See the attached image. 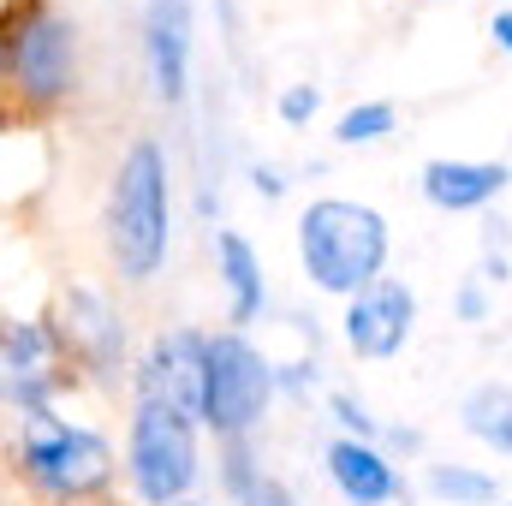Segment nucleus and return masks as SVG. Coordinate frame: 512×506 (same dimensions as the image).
Wrapping results in <instances>:
<instances>
[{"label":"nucleus","mask_w":512,"mask_h":506,"mask_svg":"<svg viewBox=\"0 0 512 506\" xmlns=\"http://www.w3.org/2000/svg\"><path fill=\"white\" fill-rule=\"evenodd\" d=\"M411 334H417V292L399 274L340 304V346L358 364H393L411 346Z\"/></svg>","instance_id":"9d476101"},{"label":"nucleus","mask_w":512,"mask_h":506,"mask_svg":"<svg viewBox=\"0 0 512 506\" xmlns=\"http://www.w3.org/2000/svg\"><path fill=\"white\" fill-rule=\"evenodd\" d=\"M209 429L161 399H126V501L131 506H179L197 501L209 471Z\"/></svg>","instance_id":"39448f33"},{"label":"nucleus","mask_w":512,"mask_h":506,"mask_svg":"<svg viewBox=\"0 0 512 506\" xmlns=\"http://www.w3.org/2000/svg\"><path fill=\"white\" fill-rule=\"evenodd\" d=\"M316 114H322V84H310V78L280 84V96H274V120H280V126L310 131L316 126Z\"/></svg>","instance_id":"aec40b11"},{"label":"nucleus","mask_w":512,"mask_h":506,"mask_svg":"<svg viewBox=\"0 0 512 506\" xmlns=\"http://www.w3.org/2000/svg\"><path fill=\"white\" fill-rule=\"evenodd\" d=\"M423 495L435 506H501V477L489 465H465V459H429L423 465Z\"/></svg>","instance_id":"2eb2a0df"},{"label":"nucleus","mask_w":512,"mask_h":506,"mask_svg":"<svg viewBox=\"0 0 512 506\" xmlns=\"http://www.w3.org/2000/svg\"><path fill=\"white\" fill-rule=\"evenodd\" d=\"M459 429H465L477 447L512 459V381H477V387L459 399Z\"/></svg>","instance_id":"dca6fc26"},{"label":"nucleus","mask_w":512,"mask_h":506,"mask_svg":"<svg viewBox=\"0 0 512 506\" xmlns=\"http://www.w3.org/2000/svg\"><path fill=\"white\" fill-rule=\"evenodd\" d=\"M245 506H298V495H292L280 477H262V483H256V495Z\"/></svg>","instance_id":"a878e982"},{"label":"nucleus","mask_w":512,"mask_h":506,"mask_svg":"<svg viewBox=\"0 0 512 506\" xmlns=\"http://www.w3.org/2000/svg\"><path fill=\"white\" fill-rule=\"evenodd\" d=\"M280 399L274 358L239 328H209V376H203V429L209 441H256Z\"/></svg>","instance_id":"423d86ee"},{"label":"nucleus","mask_w":512,"mask_h":506,"mask_svg":"<svg viewBox=\"0 0 512 506\" xmlns=\"http://www.w3.org/2000/svg\"><path fill=\"white\" fill-rule=\"evenodd\" d=\"M512 185L507 161H477V155H429L417 167V191L441 215H489Z\"/></svg>","instance_id":"f8f14e48"},{"label":"nucleus","mask_w":512,"mask_h":506,"mask_svg":"<svg viewBox=\"0 0 512 506\" xmlns=\"http://www.w3.org/2000/svg\"><path fill=\"white\" fill-rule=\"evenodd\" d=\"M209 256H215V286H221V328L251 334L268 316V268L262 251L239 227H215L209 233Z\"/></svg>","instance_id":"ddd939ff"},{"label":"nucleus","mask_w":512,"mask_h":506,"mask_svg":"<svg viewBox=\"0 0 512 506\" xmlns=\"http://www.w3.org/2000/svg\"><path fill=\"white\" fill-rule=\"evenodd\" d=\"M501 506H512V495H507V501H501Z\"/></svg>","instance_id":"2f4dec72"},{"label":"nucleus","mask_w":512,"mask_h":506,"mask_svg":"<svg viewBox=\"0 0 512 506\" xmlns=\"http://www.w3.org/2000/svg\"><path fill=\"white\" fill-rule=\"evenodd\" d=\"M191 48H197V12L191 0H143L137 12V60L155 108H185L191 102Z\"/></svg>","instance_id":"1a4fd4ad"},{"label":"nucleus","mask_w":512,"mask_h":506,"mask_svg":"<svg viewBox=\"0 0 512 506\" xmlns=\"http://www.w3.org/2000/svg\"><path fill=\"white\" fill-rule=\"evenodd\" d=\"M66 340L54 316H12L0 334V381L6 376H42V370H66Z\"/></svg>","instance_id":"4468645a"},{"label":"nucleus","mask_w":512,"mask_h":506,"mask_svg":"<svg viewBox=\"0 0 512 506\" xmlns=\"http://www.w3.org/2000/svg\"><path fill=\"white\" fill-rule=\"evenodd\" d=\"M322 477L346 506H399L405 501V471L382 441H352V435H328L322 447Z\"/></svg>","instance_id":"9b49d317"},{"label":"nucleus","mask_w":512,"mask_h":506,"mask_svg":"<svg viewBox=\"0 0 512 506\" xmlns=\"http://www.w3.org/2000/svg\"><path fill=\"white\" fill-rule=\"evenodd\" d=\"M48 316L60 322L66 358H72V370L84 376V387H96V393L131 387V370H137L131 316L108 286H96V280H66Z\"/></svg>","instance_id":"0eeeda50"},{"label":"nucleus","mask_w":512,"mask_h":506,"mask_svg":"<svg viewBox=\"0 0 512 506\" xmlns=\"http://www.w3.org/2000/svg\"><path fill=\"white\" fill-rule=\"evenodd\" d=\"M328 423H334V435H352V441H382V429H387L352 387H328Z\"/></svg>","instance_id":"6ab92c4d"},{"label":"nucleus","mask_w":512,"mask_h":506,"mask_svg":"<svg viewBox=\"0 0 512 506\" xmlns=\"http://www.w3.org/2000/svg\"><path fill=\"white\" fill-rule=\"evenodd\" d=\"M251 191L262 203H280L286 191H292V179H286V167H274V161H256L251 167Z\"/></svg>","instance_id":"b1692460"},{"label":"nucleus","mask_w":512,"mask_h":506,"mask_svg":"<svg viewBox=\"0 0 512 506\" xmlns=\"http://www.w3.org/2000/svg\"><path fill=\"white\" fill-rule=\"evenodd\" d=\"M477 280H483V286H507V280H512V256L483 251V256H477Z\"/></svg>","instance_id":"393cba45"},{"label":"nucleus","mask_w":512,"mask_h":506,"mask_svg":"<svg viewBox=\"0 0 512 506\" xmlns=\"http://www.w3.org/2000/svg\"><path fill=\"white\" fill-rule=\"evenodd\" d=\"M197 215L215 221V215H221V197H215V191H197Z\"/></svg>","instance_id":"c85d7f7f"},{"label":"nucleus","mask_w":512,"mask_h":506,"mask_svg":"<svg viewBox=\"0 0 512 506\" xmlns=\"http://www.w3.org/2000/svg\"><path fill=\"white\" fill-rule=\"evenodd\" d=\"M203 376H209V328L167 322L137 346V370H131L126 399H161V405L203 423Z\"/></svg>","instance_id":"6e6552de"},{"label":"nucleus","mask_w":512,"mask_h":506,"mask_svg":"<svg viewBox=\"0 0 512 506\" xmlns=\"http://www.w3.org/2000/svg\"><path fill=\"white\" fill-rule=\"evenodd\" d=\"M96 506H131V501H126V495H114V501H96Z\"/></svg>","instance_id":"c756f323"},{"label":"nucleus","mask_w":512,"mask_h":506,"mask_svg":"<svg viewBox=\"0 0 512 506\" xmlns=\"http://www.w3.org/2000/svg\"><path fill=\"white\" fill-rule=\"evenodd\" d=\"M382 447L393 453V459H423V453H429V435H423L417 423H387Z\"/></svg>","instance_id":"5701e85b"},{"label":"nucleus","mask_w":512,"mask_h":506,"mask_svg":"<svg viewBox=\"0 0 512 506\" xmlns=\"http://www.w3.org/2000/svg\"><path fill=\"white\" fill-rule=\"evenodd\" d=\"M489 292H495V286H483L477 274H465L459 292H453V316H459V322H489Z\"/></svg>","instance_id":"4be33fe9"},{"label":"nucleus","mask_w":512,"mask_h":506,"mask_svg":"<svg viewBox=\"0 0 512 506\" xmlns=\"http://www.w3.org/2000/svg\"><path fill=\"white\" fill-rule=\"evenodd\" d=\"M507 245H512V221L489 209V215H483V251H501V256H507Z\"/></svg>","instance_id":"bb28decb"},{"label":"nucleus","mask_w":512,"mask_h":506,"mask_svg":"<svg viewBox=\"0 0 512 506\" xmlns=\"http://www.w3.org/2000/svg\"><path fill=\"white\" fill-rule=\"evenodd\" d=\"M0 84L12 120H54L84 90V30L60 0H12L0 36Z\"/></svg>","instance_id":"7ed1b4c3"},{"label":"nucleus","mask_w":512,"mask_h":506,"mask_svg":"<svg viewBox=\"0 0 512 506\" xmlns=\"http://www.w3.org/2000/svg\"><path fill=\"white\" fill-rule=\"evenodd\" d=\"M262 459H256L251 441H221L215 447V489H221V506H245L262 483Z\"/></svg>","instance_id":"a211bd4d"},{"label":"nucleus","mask_w":512,"mask_h":506,"mask_svg":"<svg viewBox=\"0 0 512 506\" xmlns=\"http://www.w3.org/2000/svg\"><path fill=\"white\" fill-rule=\"evenodd\" d=\"M399 131V108L387 102V96H364V102H352V108H340L334 114V149H376Z\"/></svg>","instance_id":"f3484780"},{"label":"nucleus","mask_w":512,"mask_h":506,"mask_svg":"<svg viewBox=\"0 0 512 506\" xmlns=\"http://www.w3.org/2000/svg\"><path fill=\"white\" fill-rule=\"evenodd\" d=\"M292 251H298V274L310 292L346 304L358 292H370L387 280V256H393V227L376 203L364 197H310L292 221Z\"/></svg>","instance_id":"20e7f679"},{"label":"nucleus","mask_w":512,"mask_h":506,"mask_svg":"<svg viewBox=\"0 0 512 506\" xmlns=\"http://www.w3.org/2000/svg\"><path fill=\"white\" fill-rule=\"evenodd\" d=\"M102 256L120 286H149L173 256V155L161 137H131L108 167Z\"/></svg>","instance_id":"f03ea898"},{"label":"nucleus","mask_w":512,"mask_h":506,"mask_svg":"<svg viewBox=\"0 0 512 506\" xmlns=\"http://www.w3.org/2000/svg\"><path fill=\"white\" fill-rule=\"evenodd\" d=\"M274 381H280V399H310V393L322 387V364H316V352H310V358H286V364H274Z\"/></svg>","instance_id":"412c9836"},{"label":"nucleus","mask_w":512,"mask_h":506,"mask_svg":"<svg viewBox=\"0 0 512 506\" xmlns=\"http://www.w3.org/2000/svg\"><path fill=\"white\" fill-rule=\"evenodd\" d=\"M6 471L36 506H96L126 489V447L96 417H48L30 429H12Z\"/></svg>","instance_id":"f257e3e1"},{"label":"nucleus","mask_w":512,"mask_h":506,"mask_svg":"<svg viewBox=\"0 0 512 506\" xmlns=\"http://www.w3.org/2000/svg\"><path fill=\"white\" fill-rule=\"evenodd\" d=\"M179 506H221V501H203V495H197V501H179Z\"/></svg>","instance_id":"7c9ffc66"},{"label":"nucleus","mask_w":512,"mask_h":506,"mask_svg":"<svg viewBox=\"0 0 512 506\" xmlns=\"http://www.w3.org/2000/svg\"><path fill=\"white\" fill-rule=\"evenodd\" d=\"M489 42H495V48L512 60V6H501V12L489 18Z\"/></svg>","instance_id":"cd10ccee"}]
</instances>
